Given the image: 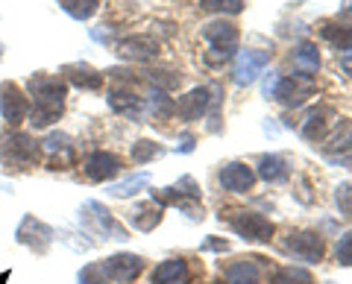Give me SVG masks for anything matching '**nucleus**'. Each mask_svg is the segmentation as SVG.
Segmentation results:
<instances>
[{
    "mask_svg": "<svg viewBox=\"0 0 352 284\" xmlns=\"http://www.w3.org/2000/svg\"><path fill=\"white\" fill-rule=\"evenodd\" d=\"M30 97H32V108H30V123L36 129L50 126L53 120H59L62 106H65V94H68V85H65L59 76H47V73H36L30 76L27 82Z\"/></svg>",
    "mask_w": 352,
    "mask_h": 284,
    "instance_id": "nucleus-1",
    "label": "nucleus"
},
{
    "mask_svg": "<svg viewBox=\"0 0 352 284\" xmlns=\"http://www.w3.org/2000/svg\"><path fill=\"white\" fill-rule=\"evenodd\" d=\"M41 158V144L27 132H3L0 135V161L6 167L30 170Z\"/></svg>",
    "mask_w": 352,
    "mask_h": 284,
    "instance_id": "nucleus-2",
    "label": "nucleus"
},
{
    "mask_svg": "<svg viewBox=\"0 0 352 284\" xmlns=\"http://www.w3.org/2000/svg\"><path fill=\"white\" fill-rule=\"evenodd\" d=\"M203 38L208 45V53H206V64H212V68H217V64H223L232 59V53L238 50V38L241 32L235 24H229V21H214V24H206L203 27Z\"/></svg>",
    "mask_w": 352,
    "mask_h": 284,
    "instance_id": "nucleus-3",
    "label": "nucleus"
},
{
    "mask_svg": "<svg viewBox=\"0 0 352 284\" xmlns=\"http://www.w3.org/2000/svg\"><path fill=\"white\" fill-rule=\"evenodd\" d=\"M80 223L91 232L94 237H106V240H126V228L120 226L112 214H109L100 202H85L82 211H80Z\"/></svg>",
    "mask_w": 352,
    "mask_h": 284,
    "instance_id": "nucleus-4",
    "label": "nucleus"
},
{
    "mask_svg": "<svg viewBox=\"0 0 352 284\" xmlns=\"http://www.w3.org/2000/svg\"><path fill=\"white\" fill-rule=\"evenodd\" d=\"M314 91H317V82L308 73L279 76L276 91H273V100H279L282 106H288V108H296V106H302Z\"/></svg>",
    "mask_w": 352,
    "mask_h": 284,
    "instance_id": "nucleus-5",
    "label": "nucleus"
},
{
    "mask_svg": "<svg viewBox=\"0 0 352 284\" xmlns=\"http://www.w3.org/2000/svg\"><path fill=\"white\" fill-rule=\"evenodd\" d=\"M232 232L244 240H256V244H267L273 237V223L267 220L264 214H256V211H232L226 217Z\"/></svg>",
    "mask_w": 352,
    "mask_h": 284,
    "instance_id": "nucleus-6",
    "label": "nucleus"
},
{
    "mask_svg": "<svg viewBox=\"0 0 352 284\" xmlns=\"http://www.w3.org/2000/svg\"><path fill=\"white\" fill-rule=\"evenodd\" d=\"M0 115L9 126H18L30 117V100L15 82H0Z\"/></svg>",
    "mask_w": 352,
    "mask_h": 284,
    "instance_id": "nucleus-7",
    "label": "nucleus"
},
{
    "mask_svg": "<svg viewBox=\"0 0 352 284\" xmlns=\"http://www.w3.org/2000/svg\"><path fill=\"white\" fill-rule=\"evenodd\" d=\"M285 252L296 261H305V264H317V261H323V240L317 232H294L285 240Z\"/></svg>",
    "mask_w": 352,
    "mask_h": 284,
    "instance_id": "nucleus-8",
    "label": "nucleus"
},
{
    "mask_svg": "<svg viewBox=\"0 0 352 284\" xmlns=\"http://www.w3.org/2000/svg\"><path fill=\"white\" fill-rule=\"evenodd\" d=\"M267 64H270V50H250V47L241 50V56L235 62V73H232L235 85H252Z\"/></svg>",
    "mask_w": 352,
    "mask_h": 284,
    "instance_id": "nucleus-9",
    "label": "nucleus"
},
{
    "mask_svg": "<svg viewBox=\"0 0 352 284\" xmlns=\"http://www.w3.org/2000/svg\"><path fill=\"white\" fill-rule=\"evenodd\" d=\"M103 270H106L109 281L132 284L141 276V270H144V258H141V255H129V252H118L109 261H103Z\"/></svg>",
    "mask_w": 352,
    "mask_h": 284,
    "instance_id": "nucleus-10",
    "label": "nucleus"
},
{
    "mask_svg": "<svg viewBox=\"0 0 352 284\" xmlns=\"http://www.w3.org/2000/svg\"><path fill=\"white\" fill-rule=\"evenodd\" d=\"M15 237H18V244H24V246H30V249H36V252H47V246L53 244V228H50L47 223L36 220L32 214H27L24 220H21Z\"/></svg>",
    "mask_w": 352,
    "mask_h": 284,
    "instance_id": "nucleus-11",
    "label": "nucleus"
},
{
    "mask_svg": "<svg viewBox=\"0 0 352 284\" xmlns=\"http://www.w3.org/2000/svg\"><path fill=\"white\" fill-rule=\"evenodd\" d=\"M85 176L91 179V182H109V179H115L118 176V170H120V158L112 156V152H106V150H94L91 156L85 158Z\"/></svg>",
    "mask_w": 352,
    "mask_h": 284,
    "instance_id": "nucleus-12",
    "label": "nucleus"
},
{
    "mask_svg": "<svg viewBox=\"0 0 352 284\" xmlns=\"http://www.w3.org/2000/svg\"><path fill=\"white\" fill-rule=\"evenodd\" d=\"M252 185H256V173H252V167L241 165V161H229L220 170V188L229 193H247L252 191Z\"/></svg>",
    "mask_w": 352,
    "mask_h": 284,
    "instance_id": "nucleus-13",
    "label": "nucleus"
},
{
    "mask_svg": "<svg viewBox=\"0 0 352 284\" xmlns=\"http://www.w3.org/2000/svg\"><path fill=\"white\" fill-rule=\"evenodd\" d=\"M188 200H200V185L194 176H182L176 185L164 191H156V205H188Z\"/></svg>",
    "mask_w": 352,
    "mask_h": 284,
    "instance_id": "nucleus-14",
    "label": "nucleus"
},
{
    "mask_svg": "<svg viewBox=\"0 0 352 284\" xmlns=\"http://www.w3.org/2000/svg\"><path fill=\"white\" fill-rule=\"evenodd\" d=\"M323 156L338 165L352 161V123H338V132L323 144Z\"/></svg>",
    "mask_w": 352,
    "mask_h": 284,
    "instance_id": "nucleus-15",
    "label": "nucleus"
},
{
    "mask_svg": "<svg viewBox=\"0 0 352 284\" xmlns=\"http://www.w3.org/2000/svg\"><path fill=\"white\" fill-rule=\"evenodd\" d=\"M156 41L150 36H129L118 45V56L126 59V62H150L156 59Z\"/></svg>",
    "mask_w": 352,
    "mask_h": 284,
    "instance_id": "nucleus-16",
    "label": "nucleus"
},
{
    "mask_svg": "<svg viewBox=\"0 0 352 284\" xmlns=\"http://www.w3.org/2000/svg\"><path fill=\"white\" fill-rule=\"evenodd\" d=\"M62 76H65V80H68L71 85H76V88H85V91H97V88L103 85V73L94 71L91 64H85V62L65 64Z\"/></svg>",
    "mask_w": 352,
    "mask_h": 284,
    "instance_id": "nucleus-17",
    "label": "nucleus"
},
{
    "mask_svg": "<svg viewBox=\"0 0 352 284\" xmlns=\"http://www.w3.org/2000/svg\"><path fill=\"white\" fill-rule=\"evenodd\" d=\"M335 117V112L329 106H317V108H308L305 112V120L300 126V132L305 141H323L326 129H329V120Z\"/></svg>",
    "mask_w": 352,
    "mask_h": 284,
    "instance_id": "nucleus-18",
    "label": "nucleus"
},
{
    "mask_svg": "<svg viewBox=\"0 0 352 284\" xmlns=\"http://www.w3.org/2000/svg\"><path fill=\"white\" fill-rule=\"evenodd\" d=\"M208 106H212V97H208V88H194L182 97L179 103H176V115H179L182 120H200L206 112H208Z\"/></svg>",
    "mask_w": 352,
    "mask_h": 284,
    "instance_id": "nucleus-19",
    "label": "nucleus"
},
{
    "mask_svg": "<svg viewBox=\"0 0 352 284\" xmlns=\"http://www.w3.org/2000/svg\"><path fill=\"white\" fill-rule=\"evenodd\" d=\"M191 270L182 258H170L153 270V284H188Z\"/></svg>",
    "mask_w": 352,
    "mask_h": 284,
    "instance_id": "nucleus-20",
    "label": "nucleus"
},
{
    "mask_svg": "<svg viewBox=\"0 0 352 284\" xmlns=\"http://www.w3.org/2000/svg\"><path fill=\"white\" fill-rule=\"evenodd\" d=\"M162 223V205H153V202H144V205H132L129 211V226H135L138 232H153Z\"/></svg>",
    "mask_w": 352,
    "mask_h": 284,
    "instance_id": "nucleus-21",
    "label": "nucleus"
},
{
    "mask_svg": "<svg viewBox=\"0 0 352 284\" xmlns=\"http://www.w3.org/2000/svg\"><path fill=\"white\" fill-rule=\"evenodd\" d=\"M109 106H112V112H118V115H129V117L141 115V97H135L129 88H112L109 91Z\"/></svg>",
    "mask_w": 352,
    "mask_h": 284,
    "instance_id": "nucleus-22",
    "label": "nucleus"
},
{
    "mask_svg": "<svg viewBox=\"0 0 352 284\" xmlns=\"http://www.w3.org/2000/svg\"><path fill=\"white\" fill-rule=\"evenodd\" d=\"M258 176L264 182H270V185H279L291 176V170L288 165H285V158L282 156H261L258 158Z\"/></svg>",
    "mask_w": 352,
    "mask_h": 284,
    "instance_id": "nucleus-23",
    "label": "nucleus"
},
{
    "mask_svg": "<svg viewBox=\"0 0 352 284\" xmlns=\"http://www.w3.org/2000/svg\"><path fill=\"white\" fill-rule=\"evenodd\" d=\"M226 284H258V264H256V258L229 264L226 267Z\"/></svg>",
    "mask_w": 352,
    "mask_h": 284,
    "instance_id": "nucleus-24",
    "label": "nucleus"
},
{
    "mask_svg": "<svg viewBox=\"0 0 352 284\" xmlns=\"http://www.w3.org/2000/svg\"><path fill=\"white\" fill-rule=\"evenodd\" d=\"M323 38L329 41L332 47L352 53V24H323Z\"/></svg>",
    "mask_w": 352,
    "mask_h": 284,
    "instance_id": "nucleus-25",
    "label": "nucleus"
},
{
    "mask_svg": "<svg viewBox=\"0 0 352 284\" xmlns=\"http://www.w3.org/2000/svg\"><path fill=\"white\" fill-rule=\"evenodd\" d=\"M294 64L300 68V73L311 76L317 68H320V53H317V45H311V41H302V45L294 50Z\"/></svg>",
    "mask_w": 352,
    "mask_h": 284,
    "instance_id": "nucleus-26",
    "label": "nucleus"
},
{
    "mask_svg": "<svg viewBox=\"0 0 352 284\" xmlns=\"http://www.w3.org/2000/svg\"><path fill=\"white\" fill-rule=\"evenodd\" d=\"M147 185H150V176H147V173H135V176H129V179H124V182L112 185V188H109V193H112V196H120V200H124V196H135L138 191H144Z\"/></svg>",
    "mask_w": 352,
    "mask_h": 284,
    "instance_id": "nucleus-27",
    "label": "nucleus"
},
{
    "mask_svg": "<svg viewBox=\"0 0 352 284\" xmlns=\"http://www.w3.org/2000/svg\"><path fill=\"white\" fill-rule=\"evenodd\" d=\"M59 6L68 12L74 21H88L94 12H97V0H59Z\"/></svg>",
    "mask_w": 352,
    "mask_h": 284,
    "instance_id": "nucleus-28",
    "label": "nucleus"
},
{
    "mask_svg": "<svg viewBox=\"0 0 352 284\" xmlns=\"http://www.w3.org/2000/svg\"><path fill=\"white\" fill-rule=\"evenodd\" d=\"M173 112H176V103L164 91L153 88V94H150V115L156 117V120H168Z\"/></svg>",
    "mask_w": 352,
    "mask_h": 284,
    "instance_id": "nucleus-29",
    "label": "nucleus"
},
{
    "mask_svg": "<svg viewBox=\"0 0 352 284\" xmlns=\"http://www.w3.org/2000/svg\"><path fill=\"white\" fill-rule=\"evenodd\" d=\"M273 284H314L311 272L302 267H282L276 276H273Z\"/></svg>",
    "mask_w": 352,
    "mask_h": 284,
    "instance_id": "nucleus-30",
    "label": "nucleus"
},
{
    "mask_svg": "<svg viewBox=\"0 0 352 284\" xmlns=\"http://www.w3.org/2000/svg\"><path fill=\"white\" fill-rule=\"evenodd\" d=\"M162 152L164 150L156 144V141H135V144H132V161H135V165H147V161L159 158Z\"/></svg>",
    "mask_w": 352,
    "mask_h": 284,
    "instance_id": "nucleus-31",
    "label": "nucleus"
},
{
    "mask_svg": "<svg viewBox=\"0 0 352 284\" xmlns=\"http://www.w3.org/2000/svg\"><path fill=\"white\" fill-rule=\"evenodd\" d=\"M147 80L156 85V91H173L179 85V73L173 71H147Z\"/></svg>",
    "mask_w": 352,
    "mask_h": 284,
    "instance_id": "nucleus-32",
    "label": "nucleus"
},
{
    "mask_svg": "<svg viewBox=\"0 0 352 284\" xmlns=\"http://www.w3.org/2000/svg\"><path fill=\"white\" fill-rule=\"evenodd\" d=\"M335 258H338L340 267H352V228L340 235L338 246H335Z\"/></svg>",
    "mask_w": 352,
    "mask_h": 284,
    "instance_id": "nucleus-33",
    "label": "nucleus"
},
{
    "mask_svg": "<svg viewBox=\"0 0 352 284\" xmlns=\"http://www.w3.org/2000/svg\"><path fill=\"white\" fill-rule=\"evenodd\" d=\"M203 9H212V12H229L235 15L244 9V0H200Z\"/></svg>",
    "mask_w": 352,
    "mask_h": 284,
    "instance_id": "nucleus-34",
    "label": "nucleus"
},
{
    "mask_svg": "<svg viewBox=\"0 0 352 284\" xmlns=\"http://www.w3.org/2000/svg\"><path fill=\"white\" fill-rule=\"evenodd\" d=\"M80 284H109L103 264H88L85 270H80Z\"/></svg>",
    "mask_w": 352,
    "mask_h": 284,
    "instance_id": "nucleus-35",
    "label": "nucleus"
},
{
    "mask_svg": "<svg viewBox=\"0 0 352 284\" xmlns=\"http://www.w3.org/2000/svg\"><path fill=\"white\" fill-rule=\"evenodd\" d=\"M335 202H338V209L344 217H352V185L344 182V185H338L335 188Z\"/></svg>",
    "mask_w": 352,
    "mask_h": 284,
    "instance_id": "nucleus-36",
    "label": "nucleus"
},
{
    "mask_svg": "<svg viewBox=\"0 0 352 284\" xmlns=\"http://www.w3.org/2000/svg\"><path fill=\"white\" fill-rule=\"evenodd\" d=\"M68 147H71V138L65 132H50L47 141H44V150L47 152H68Z\"/></svg>",
    "mask_w": 352,
    "mask_h": 284,
    "instance_id": "nucleus-37",
    "label": "nucleus"
},
{
    "mask_svg": "<svg viewBox=\"0 0 352 284\" xmlns=\"http://www.w3.org/2000/svg\"><path fill=\"white\" fill-rule=\"evenodd\" d=\"M276 82H279V73H267V80H264V97H267V100H273Z\"/></svg>",
    "mask_w": 352,
    "mask_h": 284,
    "instance_id": "nucleus-38",
    "label": "nucleus"
},
{
    "mask_svg": "<svg viewBox=\"0 0 352 284\" xmlns=\"http://www.w3.org/2000/svg\"><path fill=\"white\" fill-rule=\"evenodd\" d=\"M340 68H344V73L352 80V53H344V56H340Z\"/></svg>",
    "mask_w": 352,
    "mask_h": 284,
    "instance_id": "nucleus-39",
    "label": "nucleus"
},
{
    "mask_svg": "<svg viewBox=\"0 0 352 284\" xmlns=\"http://www.w3.org/2000/svg\"><path fill=\"white\" fill-rule=\"evenodd\" d=\"M91 38L94 41H112V32L109 29H91Z\"/></svg>",
    "mask_w": 352,
    "mask_h": 284,
    "instance_id": "nucleus-40",
    "label": "nucleus"
},
{
    "mask_svg": "<svg viewBox=\"0 0 352 284\" xmlns=\"http://www.w3.org/2000/svg\"><path fill=\"white\" fill-rule=\"evenodd\" d=\"M203 249H214V252H226V240H208Z\"/></svg>",
    "mask_w": 352,
    "mask_h": 284,
    "instance_id": "nucleus-41",
    "label": "nucleus"
},
{
    "mask_svg": "<svg viewBox=\"0 0 352 284\" xmlns=\"http://www.w3.org/2000/svg\"><path fill=\"white\" fill-rule=\"evenodd\" d=\"M194 150V135H182V144H179V152H191Z\"/></svg>",
    "mask_w": 352,
    "mask_h": 284,
    "instance_id": "nucleus-42",
    "label": "nucleus"
},
{
    "mask_svg": "<svg viewBox=\"0 0 352 284\" xmlns=\"http://www.w3.org/2000/svg\"><path fill=\"white\" fill-rule=\"evenodd\" d=\"M344 15H352V0H344V9H340Z\"/></svg>",
    "mask_w": 352,
    "mask_h": 284,
    "instance_id": "nucleus-43",
    "label": "nucleus"
},
{
    "mask_svg": "<svg viewBox=\"0 0 352 284\" xmlns=\"http://www.w3.org/2000/svg\"><path fill=\"white\" fill-rule=\"evenodd\" d=\"M0 191H6V185H3V182H0Z\"/></svg>",
    "mask_w": 352,
    "mask_h": 284,
    "instance_id": "nucleus-44",
    "label": "nucleus"
}]
</instances>
